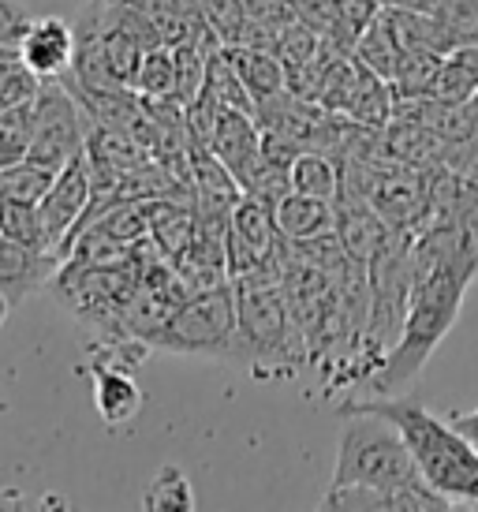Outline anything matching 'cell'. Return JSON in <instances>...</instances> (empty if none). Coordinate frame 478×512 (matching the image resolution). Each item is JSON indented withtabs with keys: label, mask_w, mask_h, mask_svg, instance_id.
<instances>
[{
	"label": "cell",
	"mask_w": 478,
	"mask_h": 512,
	"mask_svg": "<svg viewBox=\"0 0 478 512\" xmlns=\"http://www.w3.org/2000/svg\"><path fill=\"white\" fill-rule=\"evenodd\" d=\"M411 262L415 285L408 299V318L396 344L385 352L381 367L370 378L374 397H393L408 389L437 352V344L449 337L460 318L464 292L478 273V240L452 228H422L411 232Z\"/></svg>",
	"instance_id": "1"
},
{
	"label": "cell",
	"mask_w": 478,
	"mask_h": 512,
	"mask_svg": "<svg viewBox=\"0 0 478 512\" xmlns=\"http://www.w3.org/2000/svg\"><path fill=\"white\" fill-rule=\"evenodd\" d=\"M340 415L348 412H374L385 415L419 464L422 479L434 486L437 494L456 505V509H478V449L452 427L449 419L426 412L419 400L411 397H363V400H340Z\"/></svg>",
	"instance_id": "2"
},
{
	"label": "cell",
	"mask_w": 478,
	"mask_h": 512,
	"mask_svg": "<svg viewBox=\"0 0 478 512\" xmlns=\"http://www.w3.org/2000/svg\"><path fill=\"white\" fill-rule=\"evenodd\" d=\"M236 285V356L258 382L292 378L310 363V348L292 322L281 273H251Z\"/></svg>",
	"instance_id": "3"
},
{
	"label": "cell",
	"mask_w": 478,
	"mask_h": 512,
	"mask_svg": "<svg viewBox=\"0 0 478 512\" xmlns=\"http://www.w3.org/2000/svg\"><path fill=\"white\" fill-rule=\"evenodd\" d=\"M422 483L404 434L374 412H348L340 430L337 464L329 486H370V490H404Z\"/></svg>",
	"instance_id": "4"
},
{
	"label": "cell",
	"mask_w": 478,
	"mask_h": 512,
	"mask_svg": "<svg viewBox=\"0 0 478 512\" xmlns=\"http://www.w3.org/2000/svg\"><path fill=\"white\" fill-rule=\"evenodd\" d=\"M154 352L232 363L236 356V285L228 281L221 288L183 299L165 333L157 337Z\"/></svg>",
	"instance_id": "5"
},
{
	"label": "cell",
	"mask_w": 478,
	"mask_h": 512,
	"mask_svg": "<svg viewBox=\"0 0 478 512\" xmlns=\"http://www.w3.org/2000/svg\"><path fill=\"white\" fill-rule=\"evenodd\" d=\"M94 120L83 109L64 79H42L34 94V139H30V161L45 169H64L71 157L86 150Z\"/></svg>",
	"instance_id": "6"
},
{
	"label": "cell",
	"mask_w": 478,
	"mask_h": 512,
	"mask_svg": "<svg viewBox=\"0 0 478 512\" xmlns=\"http://www.w3.org/2000/svg\"><path fill=\"white\" fill-rule=\"evenodd\" d=\"M94 202V165L86 150L79 157H71L68 165L57 172L53 187L45 191L42 206V221H45V236H49V247L53 251H64V243L71 240V232L79 228V221L86 217Z\"/></svg>",
	"instance_id": "7"
},
{
	"label": "cell",
	"mask_w": 478,
	"mask_h": 512,
	"mask_svg": "<svg viewBox=\"0 0 478 512\" xmlns=\"http://www.w3.org/2000/svg\"><path fill=\"white\" fill-rule=\"evenodd\" d=\"M60 266H64V258L57 251H42V247H27V243L0 236V296L12 307L27 303L34 292L57 281Z\"/></svg>",
	"instance_id": "8"
},
{
	"label": "cell",
	"mask_w": 478,
	"mask_h": 512,
	"mask_svg": "<svg viewBox=\"0 0 478 512\" xmlns=\"http://www.w3.org/2000/svg\"><path fill=\"white\" fill-rule=\"evenodd\" d=\"M333 206H337V225H333V232H337L340 247L355 262L370 266L385 251V243L396 236V228L363 195H352V191H340L337 199H333Z\"/></svg>",
	"instance_id": "9"
},
{
	"label": "cell",
	"mask_w": 478,
	"mask_h": 512,
	"mask_svg": "<svg viewBox=\"0 0 478 512\" xmlns=\"http://www.w3.org/2000/svg\"><path fill=\"white\" fill-rule=\"evenodd\" d=\"M19 60L38 79H64L75 64V23L60 19V15L34 19L19 42Z\"/></svg>",
	"instance_id": "10"
},
{
	"label": "cell",
	"mask_w": 478,
	"mask_h": 512,
	"mask_svg": "<svg viewBox=\"0 0 478 512\" xmlns=\"http://www.w3.org/2000/svg\"><path fill=\"white\" fill-rule=\"evenodd\" d=\"M90 382H94V408L109 430L135 423L142 412V389L135 374L113 359H90Z\"/></svg>",
	"instance_id": "11"
},
{
	"label": "cell",
	"mask_w": 478,
	"mask_h": 512,
	"mask_svg": "<svg viewBox=\"0 0 478 512\" xmlns=\"http://www.w3.org/2000/svg\"><path fill=\"white\" fill-rule=\"evenodd\" d=\"M210 146H213V154L236 172V180H243L247 169H251L254 161H258V154H262V128H258L254 113L221 105V116H217Z\"/></svg>",
	"instance_id": "12"
},
{
	"label": "cell",
	"mask_w": 478,
	"mask_h": 512,
	"mask_svg": "<svg viewBox=\"0 0 478 512\" xmlns=\"http://www.w3.org/2000/svg\"><path fill=\"white\" fill-rule=\"evenodd\" d=\"M273 217H277V232H281L284 240L307 243V240L325 236V232H333V225H337V206H333V199L288 191V195L273 206Z\"/></svg>",
	"instance_id": "13"
},
{
	"label": "cell",
	"mask_w": 478,
	"mask_h": 512,
	"mask_svg": "<svg viewBox=\"0 0 478 512\" xmlns=\"http://www.w3.org/2000/svg\"><path fill=\"white\" fill-rule=\"evenodd\" d=\"M232 64H236L243 86L251 90L254 105L277 98L288 90V72H284L281 57L273 49H258V45H225Z\"/></svg>",
	"instance_id": "14"
},
{
	"label": "cell",
	"mask_w": 478,
	"mask_h": 512,
	"mask_svg": "<svg viewBox=\"0 0 478 512\" xmlns=\"http://www.w3.org/2000/svg\"><path fill=\"white\" fill-rule=\"evenodd\" d=\"M393 109H396L393 83L359 64V75H355L352 98L344 105V116L355 120V124H363V128H385L393 120Z\"/></svg>",
	"instance_id": "15"
},
{
	"label": "cell",
	"mask_w": 478,
	"mask_h": 512,
	"mask_svg": "<svg viewBox=\"0 0 478 512\" xmlns=\"http://www.w3.org/2000/svg\"><path fill=\"white\" fill-rule=\"evenodd\" d=\"M352 57L359 60L363 68H370V72H378L381 79H389V83H393L396 68H400V60H404V49H400L393 27H389V15H385V8H381L378 19H374L363 34H359Z\"/></svg>",
	"instance_id": "16"
},
{
	"label": "cell",
	"mask_w": 478,
	"mask_h": 512,
	"mask_svg": "<svg viewBox=\"0 0 478 512\" xmlns=\"http://www.w3.org/2000/svg\"><path fill=\"white\" fill-rule=\"evenodd\" d=\"M292 191L337 199L340 195V161L325 150H299L292 157Z\"/></svg>",
	"instance_id": "17"
},
{
	"label": "cell",
	"mask_w": 478,
	"mask_h": 512,
	"mask_svg": "<svg viewBox=\"0 0 478 512\" xmlns=\"http://www.w3.org/2000/svg\"><path fill=\"white\" fill-rule=\"evenodd\" d=\"M437 98L471 101L478 94V42L456 45L445 53L441 75H437Z\"/></svg>",
	"instance_id": "18"
},
{
	"label": "cell",
	"mask_w": 478,
	"mask_h": 512,
	"mask_svg": "<svg viewBox=\"0 0 478 512\" xmlns=\"http://www.w3.org/2000/svg\"><path fill=\"white\" fill-rule=\"evenodd\" d=\"M441 64H445V53H437V49L404 53L400 68H396V75H393L396 98H426V94H434Z\"/></svg>",
	"instance_id": "19"
},
{
	"label": "cell",
	"mask_w": 478,
	"mask_h": 512,
	"mask_svg": "<svg viewBox=\"0 0 478 512\" xmlns=\"http://www.w3.org/2000/svg\"><path fill=\"white\" fill-rule=\"evenodd\" d=\"M30 139H34V98L0 109V169L27 161Z\"/></svg>",
	"instance_id": "20"
},
{
	"label": "cell",
	"mask_w": 478,
	"mask_h": 512,
	"mask_svg": "<svg viewBox=\"0 0 478 512\" xmlns=\"http://www.w3.org/2000/svg\"><path fill=\"white\" fill-rule=\"evenodd\" d=\"M142 505L154 512H169V509L191 512L195 509V490H191L187 471L176 468V464H161L157 475L150 479V486H146V494H142Z\"/></svg>",
	"instance_id": "21"
},
{
	"label": "cell",
	"mask_w": 478,
	"mask_h": 512,
	"mask_svg": "<svg viewBox=\"0 0 478 512\" xmlns=\"http://www.w3.org/2000/svg\"><path fill=\"white\" fill-rule=\"evenodd\" d=\"M135 90L142 98H172L176 94V49L169 42H157L142 53Z\"/></svg>",
	"instance_id": "22"
},
{
	"label": "cell",
	"mask_w": 478,
	"mask_h": 512,
	"mask_svg": "<svg viewBox=\"0 0 478 512\" xmlns=\"http://www.w3.org/2000/svg\"><path fill=\"white\" fill-rule=\"evenodd\" d=\"M53 180L57 169H45L27 157L12 169H0V202H42Z\"/></svg>",
	"instance_id": "23"
},
{
	"label": "cell",
	"mask_w": 478,
	"mask_h": 512,
	"mask_svg": "<svg viewBox=\"0 0 478 512\" xmlns=\"http://www.w3.org/2000/svg\"><path fill=\"white\" fill-rule=\"evenodd\" d=\"M0 236H8L15 243H27V247L53 251L49 236H45L42 206L38 202H0Z\"/></svg>",
	"instance_id": "24"
},
{
	"label": "cell",
	"mask_w": 478,
	"mask_h": 512,
	"mask_svg": "<svg viewBox=\"0 0 478 512\" xmlns=\"http://www.w3.org/2000/svg\"><path fill=\"white\" fill-rule=\"evenodd\" d=\"M437 19L449 30L452 49L467 42H478V0H441Z\"/></svg>",
	"instance_id": "25"
},
{
	"label": "cell",
	"mask_w": 478,
	"mask_h": 512,
	"mask_svg": "<svg viewBox=\"0 0 478 512\" xmlns=\"http://www.w3.org/2000/svg\"><path fill=\"white\" fill-rule=\"evenodd\" d=\"M30 19L27 8L19 4V0H0V45L19 57V42H23V34L30 30Z\"/></svg>",
	"instance_id": "26"
},
{
	"label": "cell",
	"mask_w": 478,
	"mask_h": 512,
	"mask_svg": "<svg viewBox=\"0 0 478 512\" xmlns=\"http://www.w3.org/2000/svg\"><path fill=\"white\" fill-rule=\"evenodd\" d=\"M449 423L456 430H460V434H464V438L478 449V408H471V412H452Z\"/></svg>",
	"instance_id": "27"
},
{
	"label": "cell",
	"mask_w": 478,
	"mask_h": 512,
	"mask_svg": "<svg viewBox=\"0 0 478 512\" xmlns=\"http://www.w3.org/2000/svg\"><path fill=\"white\" fill-rule=\"evenodd\" d=\"M385 8H408V12H437L441 0H381Z\"/></svg>",
	"instance_id": "28"
},
{
	"label": "cell",
	"mask_w": 478,
	"mask_h": 512,
	"mask_svg": "<svg viewBox=\"0 0 478 512\" xmlns=\"http://www.w3.org/2000/svg\"><path fill=\"white\" fill-rule=\"evenodd\" d=\"M467 113H471V139H467V146H471V150H478V94L467 101Z\"/></svg>",
	"instance_id": "29"
},
{
	"label": "cell",
	"mask_w": 478,
	"mask_h": 512,
	"mask_svg": "<svg viewBox=\"0 0 478 512\" xmlns=\"http://www.w3.org/2000/svg\"><path fill=\"white\" fill-rule=\"evenodd\" d=\"M8 311H12V303L0 296V326H4V318H8Z\"/></svg>",
	"instance_id": "30"
}]
</instances>
